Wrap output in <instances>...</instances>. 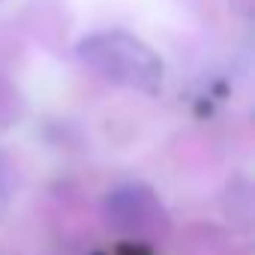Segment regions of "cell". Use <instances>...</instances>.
<instances>
[{"mask_svg": "<svg viewBox=\"0 0 255 255\" xmlns=\"http://www.w3.org/2000/svg\"><path fill=\"white\" fill-rule=\"evenodd\" d=\"M9 201V186H6V156H0V213L6 210Z\"/></svg>", "mask_w": 255, "mask_h": 255, "instance_id": "cell-2", "label": "cell"}, {"mask_svg": "<svg viewBox=\"0 0 255 255\" xmlns=\"http://www.w3.org/2000/svg\"><path fill=\"white\" fill-rule=\"evenodd\" d=\"M81 57L99 69L105 78L132 84V87H153L159 81V63L156 57L141 48L135 39L123 36V33H105V36H93L81 45Z\"/></svg>", "mask_w": 255, "mask_h": 255, "instance_id": "cell-1", "label": "cell"}]
</instances>
